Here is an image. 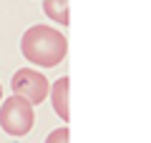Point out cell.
<instances>
[{
    "label": "cell",
    "mask_w": 151,
    "mask_h": 143,
    "mask_svg": "<svg viewBox=\"0 0 151 143\" xmlns=\"http://www.w3.org/2000/svg\"><path fill=\"white\" fill-rule=\"evenodd\" d=\"M20 50L28 63L40 68H55L68 53V40L60 30L50 25H30L20 38Z\"/></svg>",
    "instance_id": "cell-1"
},
{
    "label": "cell",
    "mask_w": 151,
    "mask_h": 143,
    "mask_svg": "<svg viewBox=\"0 0 151 143\" xmlns=\"http://www.w3.org/2000/svg\"><path fill=\"white\" fill-rule=\"evenodd\" d=\"M35 106L20 98V95H10L0 103V128L8 133V136H25L30 133V128L35 126Z\"/></svg>",
    "instance_id": "cell-2"
},
{
    "label": "cell",
    "mask_w": 151,
    "mask_h": 143,
    "mask_svg": "<svg viewBox=\"0 0 151 143\" xmlns=\"http://www.w3.org/2000/svg\"><path fill=\"white\" fill-rule=\"evenodd\" d=\"M10 88H13V95L25 98L30 106L43 103L45 98L50 95L48 78H45L40 70H33V68H20V70H15V75H13V80H10Z\"/></svg>",
    "instance_id": "cell-3"
},
{
    "label": "cell",
    "mask_w": 151,
    "mask_h": 143,
    "mask_svg": "<svg viewBox=\"0 0 151 143\" xmlns=\"http://www.w3.org/2000/svg\"><path fill=\"white\" fill-rule=\"evenodd\" d=\"M50 103H53V111L58 113L60 121H68V78H58L50 85Z\"/></svg>",
    "instance_id": "cell-4"
},
{
    "label": "cell",
    "mask_w": 151,
    "mask_h": 143,
    "mask_svg": "<svg viewBox=\"0 0 151 143\" xmlns=\"http://www.w3.org/2000/svg\"><path fill=\"white\" fill-rule=\"evenodd\" d=\"M43 13L53 23L68 25V0H45L43 3Z\"/></svg>",
    "instance_id": "cell-5"
},
{
    "label": "cell",
    "mask_w": 151,
    "mask_h": 143,
    "mask_svg": "<svg viewBox=\"0 0 151 143\" xmlns=\"http://www.w3.org/2000/svg\"><path fill=\"white\" fill-rule=\"evenodd\" d=\"M45 143H68V128L60 126V128H55V131H50L48 138H45Z\"/></svg>",
    "instance_id": "cell-6"
},
{
    "label": "cell",
    "mask_w": 151,
    "mask_h": 143,
    "mask_svg": "<svg viewBox=\"0 0 151 143\" xmlns=\"http://www.w3.org/2000/svg\"><path fill=\"white\" fill-rule=\"evenodd\" d=\"M0 103H3V85H0Z\"/></svg>",
    "instance_id": "cell-7"
}]
</instances>
